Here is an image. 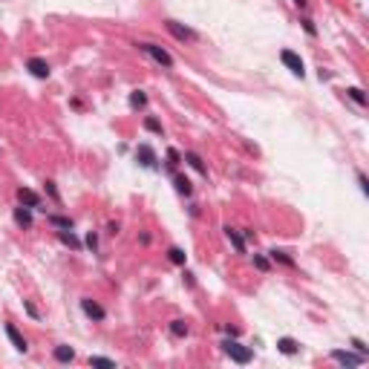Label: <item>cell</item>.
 I'll return each mask as SVG.
<instances>
[{
  "mask_svg": "<svg viewBox=\"0 0 369 369\" xmlns=\"http://www.w3.org/2000/svg\"><path fill=\"white\" fill-rule=\"evenodd\" d=\"M46 191H49V196H52V199H61V196H58V188H55V182H46Z\"/></svg>",
  "mask_w": 369,
  "mask_h": 369,
  "instance_id": "cell-28",
  "label": "cell"
},
{
  "mask_svg": "<svg viewBox=\"0 0 369 369\" xmlns=\"http://www.w3.org/2000/svg\"><path fill=\"white\" fill-rule=\"evenodd\" d=\"M61 242H64V245H69V248H75V251H78V248H81L78 237H75L72 231H61Z\"/></svg>",
  "mask_w": 369,
  "mask_h": 369,
  "instance_id": "cell-16",
  "label": "cell"
},
{
  "mask_svg": "<svg viewBox=\"0 0 369 369\" xmlns=\"http://www.w3.org/2000/svg\"><path fill=\"white\" fill-rule=\"evenodd\" d=\"M294 3H297L300 9H306V0H294Z\"/></svg>",
  "mask_w": 369,
  "mask_h": 369,
  "instance_id": "cell-32",
  "label": "cell"
},
{
  "mask_svg": "<svg viewBox=\"0 0 369 369\" xmlns=\"http://www.w3.org/2000/svg\"><path fill=\"white\" fill-rule=\"evenodd\" d=\"M357 182H360V191L369 194V182H366V176H363V173H357Z\"/></svg>",
  "mask_w": 369,
  "mask_h": 369,
  "instance_id": "cell-29",
  "label": "cell"
},
{
  "mask_svg": "<svg viewBox=\"0 0 369 369\" xmlns=\"http://www.w3.org/2000/svg\"><path fill=\"white\" fill-rule=\"evenodd\" d=\"M26 69L32 72L35 78H49V64H46L44 58H29V61H26Z\"/></svg>",
  "mask_w": 369,
  "mask_h": 369,
  "instance_id": "cell-6",
  "label": "cell"
},
{
  "mask_svg": "<svg viewBox=\"0 0 369 369\" xmlns=\"http://www.w3.org/2000/svg\"><path fill=\"white\" fill-rule=\"evenodd\" d=\"M277 349H280L283 355H294V352H297V340H291V337H280V340H277Z\"/></svg>",
  "mask_w": 369,
  "mask_h": 369,
  "instance_id": "cell-14",
  "label": "cell"
},
{
  "mask_svg": "<svg viewBox=\"0 0 369 369\" xmlns=\"http://www.w3.org/2000/svg\"><path fill=\"white\" fill-rule=\"evenodd\" d=\"M271 260H280L283 265H288V268H294V260L288 257L286 251H271Z\"/></svg>",
  "mask_w": 369,
  "mask_h": 369,
  "instance_id": "cell-20",
  "label": "cell"
},
{
  "mask_svg": "<svg viewBox=\"0 0 369 369\" xmlns=\"http://www.w3.org/2000/svg\"><path fill=\"white\" fill-rule=\"evenodd\" d=\"M280 61H283V64H286V67L294 72V75H300V78H303V72H306V69H303V58H300L297 52H291V49H283V52H280Z\"/></svg>",
  "mask_w": 369,
  "mask_h": 369,
  "instance_id": "cell-4",
  "label": "cell"
},
{
  "mask_svg": "<svg viewBox=\"0 0 369 369\" xmlns=\"http://www.w3.org/2000/svg\"><path fill=\"white\" fill-rule=\"evenodd\" d=\"M95 245H98V240H95V234H87V248H92V251H95Z\"/></svg>",
  "mask_w": 369,
  "mask_h": 369,
  "instance_id": "cell-30",
  "label": "cell"
},
{
  "mask_svg": "<svg viewBox=\"0 0 369 369\" xmlns=\"http://www.w3.org/2000/svg\"><path fill=\"white\" fill-rule=\"evenodd\" d=\"M164 29L176 38V41H182V44H194V41H199V35L194 32V29H188V26H182L179 21H164Z\"/></svg>",
  "mask_w": 369,
  "mask_h": 369,
  "instance_id": "cell-1",
  "label": "cell"
},
{
  "mask_svg": "<svg viewBox=\"0 0 369 369\" xmlns=\"http://www.w3.org/2000/svg\"><path fill=\"white\" fill-rule=\"evenodd\" d=\"M167 257H170V263L184 265V251H182V248H170V251H167Z\"/></svg>",
  "mask_w": 369,
  "mask_h": 369,
  "instance_id": "cell-22",
  "label": "cell"
},
{
  "mask_svg": "<svg viewBox=\"0 0 369 369\" xmlns=\"http://www.w3.org/2000/svg\"><path fill=\"white\" fill-rule=\"evenodd\" d=\"M136 46L141 49V52H144V55H150V58H153L156 64H161L164 69H170V67H173V58L167 55V52H164L161 46H156V44H136Z\"/></svg>",
  "mask_w": 369,
  "mask_h": 369,
  "instance_id": "cell-3",
  "label": "cell"
},
{
  "mask_svg": "<svg viewBox=\"0 0 369 369\" xmlns=\"http://www.w3.org/2000/svg\"><path fill=\"white\" fill-rule=\"evenodd\" d=\"M136 159L141 161L144 167H156V153H153L150 144H138V147H136Z\"/></svg>",
  "mask_w": 369,
  "mask_h": 369,
  "instance_id": "cell-9",
  "label": "cell"
},
{
  "mask_svg": "<svg viewBox=\"0 0 369 369\" xmlns=\"http://www.w3.org/2000/svg\"><path fill=\"white\" fill-rule=\"evenodd\" d=\"M352 346H355L357 352H360V355L366 357V352H369V349H366V343H363V340H357V337H352Z\"/></svg>",
  "mask_w": 369,
  "mask_h": 369,
  "instance_id": "cell-26",
  "label": "cell"
},
{
  "mask_svg": "<svg viewBox=\"0 0 369 369\" xmlns=\"http://www.w3.org/2000/svg\"><path fill=\"white\" fill-rule=\"evenodd\" d=\"M90 363L92 366H115V360H110V357H98V355L90 357Z\"/></svg>",
  "mask_w": 369,
  "mask_h": 369,
  "instance_id": "cell-24",
  "label": "cell"
},
{
  "mask_svg": "<svg viewBox=\"0 0 369 369\" xmlns=\"http://www.w3.org/2000/svg\"><path fill=\"white\" fill-rule=\"evenodd\" d=\"M15 222H18L21 228H29V225H32V214H29V208L26 205H21L18 211H15Z\"/></svg>",
  "mask_w": 369,
  "mask_h": 369,
  "instance_id": "cell-12",
  "label": "cell"
},
{
  "mask_svg": "<svg viewBox=\"0 0 369 369\" xmlns=\"http://www.w3.org/2000/svg\"><path fill=\"white\" fill-rule=\"evenodd\" d=\"M49 222H52V225H55V228L72 231V219H67V217H49Z\"/></svg>",
  "mask_w": 369,
  "mask_h": 369,
  "instance_id": "cell-19",
  "label": "cell"
},
{
  "mask_svg": "<svg viewBox=\"0 0 369 369\" xmlns=\"http://www.w3.org/2000/svg\"><path fill=\"white\" fill-rule=\"evenodd\" d=\"M81 311H84V314H87L90 320H95V323H101L104 317H107V311H104L92 297H84V300H81Z\"/></svg>",
  "mask_w": 369,
  "mask_h": 369,
  "instance_id": "cell-5",
  "label": "cell"
},
{
  "mask_svg": "<svg viewBox=\"0 0 369 369\" xmlns=\"http://www.w3.org/2000/svg\"><path fill=\"white\" fill-rule=\"evenodd\" d=\"M303 29H306L309 35H317V29H314V23L311 21H303Z\"/></svg>",
  "mask_w": 369,
  "mask_h": 369,
  "instance_id": "cell-31",
  "label": "cell"
},
{
  "mask_svg": "<svg viewBox=\"0 0 369 369\" xmlns=\"http://www.w3.org/2000/svg\"><path fill=\"white\" fill-rule=\"evenodd\" d=\"M173 184H176V191H179V194H184V196H191V191H194V188H191V182H188L184 176H176V179H173Z\"/></svg>",
  "mask_w": 369,
  "mask_h": 369,
  "instance_id": "cell-18",
  "label": "cell"
},
{
  "mask_svg": "<svg viewBox=\"0 0 369 369\" xmlns=\"http://www.w3.org/2000/svg\"><path fill=\"white\" fill-rule=\"evenodd\" d=\"M184 161H188V164H191V167H194L196 173H208V167H205V161L199 159V156H196V153H184Z\"/></svg>",
  "mask_w": 369,
  "mask_h": 369,
  "instance_id": "cell-15",
  "label": "cell"
},
{
  "mask_svg": "<svg viewBox=\"0 0 369 369\" xmlns=\"http://www.w3.org/2000/svg\"><path fill=\"white\" fill-rule=\"evenodd\" d=\"M144 127H147L150 133H159V136H161V124L156 121V118H144Z\"/></svg>",
  "mask_w": 369,
  "mask_h": 369,
  "instance_id": "cell-25",
  "label": "cell"
},
{
  "mask_svg": "<svg viewBox=\"0 0 369 369\" xmlns=\"http://www.w3.org/2000/svg\"><path fill=\"white\" fill-rule=\"evenodd\" d=\"M170 332L176 334V337H184V334H188V326H184V320H173V323H170Z\"/></svg>",
  "mask_w": 369,
  "mask_h": 369,
  "instance_id": "cell-21",
  "label": "cell"
},
{
  "mask_svg": "<svg viewBox=\"0 0 369 369\" xmlns=\"http://www.w3.org/2000/svg\"><path fill=\"white\" fill-rule=\"evenodd\" d=\"M18 199H21V205H26V208H41V196L35 194V191H29V188H21V191H18Z\"/></svg>",
  "mask_w": 369,
  "mask_h": 369,
  "instance_id": "cell-10",
  "label": "cell"
},
{
  "mask_svg": "<svg viewBox=\"0 0 369 369\" xmlns=\"http://www.w3.org/2000/svg\"><path fill=\"white\" fill-rule=\"evenodd\" d=\"M332 357L337 363H343V366H360L363 363V355H352V352H343V349H334Z\"/></svg>",
  "mask_w": 369,
  "mask_h": 369,
  "instance_id": "cell-7",
  "label": "cell"
},
{
  "mask_svg": "<svg viewBox=\"0 0 369 369\" xmlns=\"http://www.w3.org/2000/svg\"><path fill=\"white\" fill-rule=\"evenodd\" d=\"M130 104H133V107H144V104H147V95H144L141 90H136L133 95H130Z\"/></svg>",
  "mask_w": 369,
  "mask_h": 369,
  "instance_id": "cell-23",
  "label": "cell"
},
{
  "mask_svg": "<svg viewBox=\"0 0 369 369\" xmlns=\"http://www.w3.org/2000/svg\"><path fill=\"white\" fill-rule=\"evenodd\" d=\"M254 265H257L260 271H268V260H265V257H254Z\"/></svg>",
  "mask_w": 369,
  "mask_h": 369,
  "instance_id": "cell-27",
  "label": "cell"
},
{
  "mask_svg": "<svg viewBox=\"0 0 369 369\" xmlns=\"http://www.w3.org/2000/svg\"><path fill=\"white\" fill-rule=\"evenodd\" d=\"M75 357V349L72 346H55V360H61V363H69Z\"/></svg>",
  "mask_w": 369,
  "mask_h": 369,
  "instance_id": "cell-13",
  "label": "cell"
},
{
  "mask_svg": "<svg viewBox=\"0 0 369 369\" xmlns=\"http://www.w3.org/2000/svg\"><path fill=\"white\" fill-rule=\"evenodd\" d=\"M222 352H225L231 360H237V363H248V360H251V349L237 343V340H225V343H222Z\"/></svg>",
  "mask_w": 369,
  "mask_h": 369,
  "instance_id": "cell-2",
  "label": "cell"
},
{
  "mask_svg": "<svg viewBox=\"0 0 369 369\" xmlns=\"http://www.w3.org/2000/svg\"><path fill=\"white\" fill-rule=\"evenodd\" d=\"M6 334H9L12 346H15L18 352H26V349H29V343H26V337H23V334L18 332V326H12V323H6Z\"/></svg>",
  "mask_w": 369,
  "mask_h": 369,
  "instance_id": "cell-8",
  "label": "cell"
},
{
  "mask_svg": "<svg viewBox=\"0 0 369 369\" xmlns=\"http://www.w3.org/2000/svg\"><path fill=\"white\" fill-rule=\"evenodd\" d=\"M346 95H349L352 101H357L360 107H366V95H363V90H360V87H349V90H346Z\"/></svg>",
  "mask_w": 369,
  "mask_h": 369,
  "instance_id": "cell-17",
  "label": "cell"
},
{
  "mask_svg": "<svg viewBox=\"0 0 369 369\" xmlns=\"http://www.w3.org/2000/svg\"><path fill=\"white\" fill-rule=\"evenodd\" d=\"M225 237H228V242L237 248V254H245V237H240L237 228H231V225H228V228H225Z\"/></svg>",
  "mask_w": 369,
  "mask_h": 369,
  "instance_id": "cell-11",
  "label": "cell"
}]
</instances>
